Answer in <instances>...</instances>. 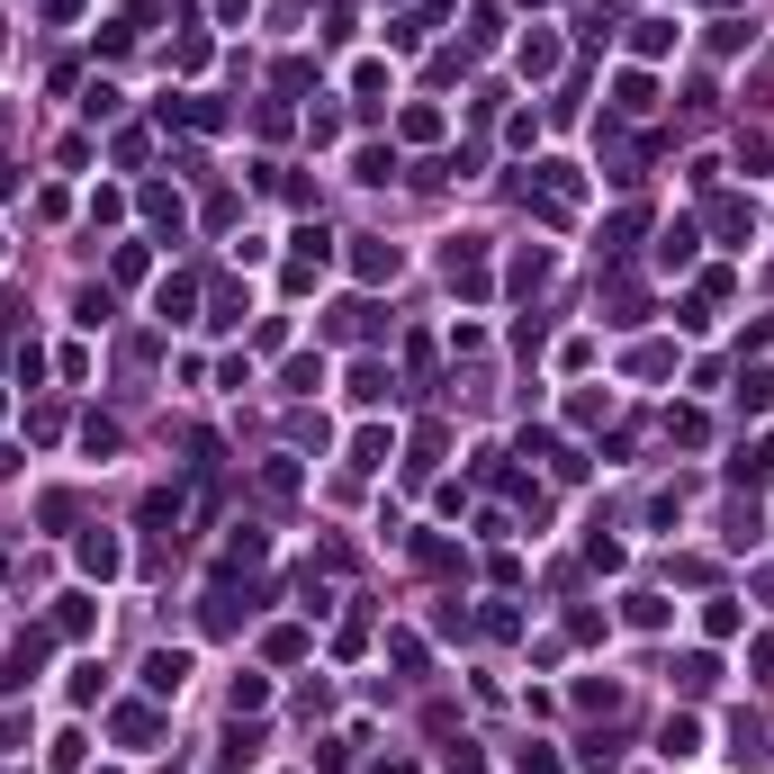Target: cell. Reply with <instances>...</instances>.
<instances>
[{
    "label": "cell",
    "mask_w": 774,
    "mask_h": 774,
    "mask_svg": "<svg viewBox=\"0 0 774 774\" xmlns=\"http://www.w3.org/2000/svg\"><path fill=\"white\" fill-rule=\"evenodd\" d=\"M73 558H82V577H117V568H126V540H117V532H82Z\"/></svg>",
    "instance_id": "6"
},
{
    "label": "cell",
    "mask_w": 774,
    "mask_h": 774,
    "mask_svg": "<svg viewBox=\"0 0 774 774\" xmlns=\"http://www.w3.org/2000/svg\"><path fill=\"white\" fill-rule=\"evenodd\" d=\"M658 756H667V765H693V756H702V721H693V712H675V721L658 730Z\"/></svg>",
    "instance_id": "12"
},
{
    "label": "cell",
    "mask_w": 774,
    "mask_h": 774,
    "mask_svg": "<svg viewBox=\"0 0 774 774\" xmlns=\"http://www.w3.org/2000/svg\"><path fill=\"white\" fill-rule=\"evenodd\" d=\"M388 388H396V379H388L379 361H351V405H379Z\"/></svg>",
    "instance_id": "24"
},
{
    "label": "cell",
    "mask_w": 774,
    "mask_h": 774,
    "mask_svg": "<svg viewBox=\"0 0 774 774\" xmlns=\"http://www.w3.org/2000/svg\"><path fill=\"white\" fill-rule=\"evenodd\" d=\"M414 558H424L433 577H451V568H460V549H451V540H414Z\"/></svg>",
    "instance_id": "37"
},
{
    "label": "cell",
    "mask_w": 774,
    "mask_h": 774,
    "mask_svg": "<svg viewBox=\"0 0 774 774\" xmlns=\"http://www.w3.org/2000/svg\"><path fill=\"white\" fill-rule=\"evenodd\" d=\"M514 73H523V82H549V73H558V37H549V28H532V37L514 45Z\"/></svg>",
    "instance_id": "8"
},
{
    "label": "cell",
    "mask_w": 774,
    "mask_h": 774,
    "mask_svg": "<svg viewBox=\"0 0 774 774\" xmlns=\"http://www.w3.org/2000/svg\"><path fill=\"white\" fill-rule=\"evenodd\" d=\"M45 667V630H28V640H10V658H0V693H28Z\"/></svg>",
    "instance_id": "5"
},
{
    "label": "cell",
    "mask_w": 774,
    "mask_h": 774,
    "mask_svg": "<svg viewBox=\"0 0 774 774\" xmlns=\"http://www.w3.org/2000/svg\"><path fill=\"white\" fill-rule=\"evenodd\" d=\"M675 37H684V28H667V19H640V28H630V54H640V63H658V54H675Z\"/></svg>",
    "instance_id": "18"
},
{
    "label": "cell",
    "mask_w": 774,
    "mask_h": 774,
    "mask_svg": "<svg viewBox=\"0 0 774 774\" xmlns=\"http://www.w3.org/2000/svg\"><path fill=\"white\" fill-rule=\"evenodd\" d=\"M370 774H414V765H405V756H379V765H370Z\"/></svg>",
    "instance_id": "41"
},
{
    "label": "cell",
    "mask_w": 774,
    "mask_h": 774,
    "mask_svg": "<svg viewBox=\"0 0 774 774\" xmlns=\"http://www.w3.org/2000/svg\"><path fill=\"white\" fill-rule=\"evenodd\" d=\"M739 405L765 414V405H774V370H747V379H739Z\"/></svg>",
    "instance_id": "30"
},
{
    "label": "cell",
    "mask_w": 774,
    "mask_h": 774,
    "mask_svg": "<svg viewBox=\"0 0 774 774\" xmlns=\"http://www.w3.org/2000/svg\"><path fill=\"white\" fill-rule=\"evenodd\" d=\"M675 684H684V693H712V684H721V658H712V649H693V658H675Z\"/></svg>",
    "instance_id": "21"
},
{
    "label": "cell",
    "mask_w": 774,
    "mask_h": 774,
    "mask_svg": "<svg viewBox=\"0 0 774 774\" xmlns=\"http://www.w3.org/2000/svg\"><path fill=\"white\" fill-rule=\"evenodd\" d=\"M523 198L540 207V226H568L577 207H586V172L577 163H532V180H523Z\"/></svg>",
    "instance_id": "1"
},
{
    "label": "cell",
    "mask_w": 774,
    "mask_h": 774,
    "mask_svg": "<svg viewBox=\"0 0 774 774\" xmlns=\"http://www.w3.org/2000/svg\"><path fill=\"white\" fill-rule=\"evenodd\" d=\"M91 621H100V603H91V595H63V603H54V630H63V640H82Z\"/></svg>",
    "instance_id": "22"
},
{
    "label": "cell",
    "mask_w": 774,
    "mask_h": 774,
    "mask_svg": "<svg viewBox=\"0 0 774 774\" xmlns=\"http://www.w3.org/2000/svg\"><path fill=\"white\" fill-rule=\"evenodd\" d=\"M532 10H540V0H532Z\"/></svg>",
    "instance_id": "43"
},
{
    "label": "cell",
    "mask_w": 774,
    "mask_h": 774,
    "mask_svg": "<svg viewBox=\"0 0 774 774\" xmlns=\"http://www.w3.org/2000/svg\"><path fill=\"white\" fill-rule=\"evenodd\" d=\"M730 468H739V477H774V433H765V442H756V451H739V460H730Z\"/></svg>",
    "instance_id": "36"
},
{
    "label": "cell",
    "mask_w": 774,
    "mask_h": 774,
    "mask_svg": "<svg viewBox=\"0 0 774 774\" xmlns=\"http://www.w3.org/2000/svg\"><path fill=\"white\" fill-rule=\"evenodd\" d=\"M603 298H612V324H640V316H649V298H640V279H612Z\"/></svg>",
    "instance_id": "28"
},
{
    "label": "cell",
    "mask_w": 774,
    "mask_h": 774,
    "mask_svg": "<svg viewBox=\"0 0 774 774\" xmlns=\"http://www.w3.org/2000/svg\"><path fill=\"white\" fill-rule=\"evenodd\" d=\"M747 675H756V684H774V640H756V649H747Z\"/></svg>",
    "instance_id": "39"
},
{
    "label": "cell",
    "mask_w": 774,
    "mask_h": 774,
    "mask_svg": "<svg viewBox=\"0 0 774 774\" xmlns=\"http://www.w3.org/2000/svg\"><path fill=\"white\" fill-rule=\"evenodd\" d=\"M396 172V145H361V154H351V180H388Z\"/></svg>",
    "instance_id": "29"
},
{
    "label": "cell",
    "mask_w": 774,
    "mask_h": 774,
    "mask_svg": "<svg viewBox=\"0 0 774 774\" xmlns=\"http://www.w3.org/2000/svg\"><path fill=\"white\" fill-rule=\"evenodd\" d=\"M261 496H298V460H270L261 468Z\"/></svg>",
    "instance_id": "35"
},
{
    "label": "cell",
    "mask_w": 774,
    "mask_h": 774,
    "mask_svg": "<svg viewBox=\"0 0 774 774\" xmlns=\"http://www.w3.org/2000/svg\"><path fill=\"white\" fill-rule=\"evenodd\" d=\"M712 235L747 252V244H756V207H747V198H712Z\"/></svg>",
    "instance_id": "9"
},
{
    "label": "cell",
    "mask_w": 774,
    "mask_h": 774,
    "mask_svg": "<svg viewBox=\"0 0 774 774\" xmlns=\"http://www.w3.org/2000/svg\"><path fill=\"white\" fill-rule=\"evenodd\" d=\"M351 100L379 117V109H388V63H351Z\"/></svg>",
    "instance_id": "19"
},
{
    "label": "cell",
    "mask_w": 774,
    "mask_h": 774,
    "mask_svg": "<svg viewBox=\"0 0 774 774\" xmlns=\"http://www.w3.org/2000/svg\"><path fill=\"white\" fill-rule=\"evenodd\" d=\"M702 630H712V640H739V595H702Z\"/></svg>",
    "instance_id": "23"
},
{
    "label": "cell",
    "mask_w": 774,
    "mask_h": 774,
    "mask_svg": "<svg viewBox=\"0 0 774 774\" xmlns=\"http://www.w3.org/2000/svg\"><path fill=\"white\" fill-rule=\"evenodd\" d=\"M279 388H289V396H316V388H324V361H316V351H298V361L279 370Z\"/></svg>",
    "instance_id": "25"
},
{
    "label": "cell",
    "mask_w": 774,
    "mask_h": 774,
    "mask_svg": "<svg viewBox=\"0 0 774 774\" xmlns=\"http://www.w3.org/2000/svg\"><path fill=\"white\" fill-rule=\"evenodd\" d=\"M693 252H702V226H693V217H675V226L658 235V270H693Z\"/></svg>",
    "instance_id": "11"
},
{
    "label": "cell",
    "mask_w": 774,
    "mask_h": 774,
    "mask_svg": "<svg viewBox=\"0 0 774 774\" xmlns=\"http://www.w3.org/2000/svg\"><path fill=\"white\" fill-rule=\"evenodd\" d=\"M396 126H405V145H433V135H442V109H433V100H414Z\"/></svg>",
    "instance_id": "27"
},
{
    "label": "cell",
    "mask_w": 774,
    "mask_h": 774,
    "mask_svg": "<svg viewBox=\"0 0 774 774\" xmlns=\"http://www.w3.org/2000/svg\"><path fill=\"white\" fill-rule=\"evenodd\" d=\"M370 324H379V307H370V298H342V307L324 316V333H342V342H361Z\"/></svg>",
    "instance_id": "16"
},
{
    "label": "cell",
    "mask_w": 774,
    "mask_h": 774,
    "mask_svg": "<svg viewBox=\"0 0 774 774\" xmlns=\"http://www.w3.org/2000/svg\"><path fill=\"white\" fill-rule=\"evenodd\" d=\"M109 739H117V747H154V739H163V712H154V702H117V712H109Z\"/></svg>",
    "instance_id": "3"
},
{
    "label": "cell",
    "mask_w": 774,
    "mask_h": 774,
    "mask_svg": "<svg viewBox=\"0 0 774 774\" xmlns=\"http://www.w3.org/2000/svg\"><path fill=\"white\" fill-rule=\"evenodd\" d=\"M261 702H270V675H235V721L261 712Z\"/></svg>",
    "instance_id": "34"
},
{
    "label": "cell",
    "mask_w": 774,
    "mask_h": 774,
    "mask_svg": "<svg viewBox=\"0 0 774 774\" xmlns=\"http://www.w3.org/2000/svg\"><path fill=\"white\" fill-rule=\"evenodd\" d=\"M523 451H532V460H549V477H586V460L558 442V433H523Z\"/></svg>",
    "instance_id": "14"
},
{
    "label": "cell",
    "mask_w": 774,
    "mask_h": 774,
    "mask_svg": "<svg viewBox=\"0 0 774 774\" xmlns=\"http://www.w3.org/2000/svg\"><path fill=\"white\" fill-rule=\"evenodd\" d=\"M514 765H523V774H558V756H549V747H523Z\"/></svg>",
    "instance_id": "40"
},
{
    "label": "cell",
    "mask_w": 774,
    "mask_h": 774,
    "mask_svg": "<svg viewBox=\"0 0 774 774\" xmlns=\"http://www.w3.org/2000/svg\"><path fill=\"white\" fill-rule=\"evenodd\" d=\"M189 307H198V279H189V270H172L163 289H154V316H163V324H189Z\"/></svg>",
    "instance_id": "13"
},
{
    "label": "cell",
    "mask_w": 774,
    "mask_h": 774,
    "mask_svg": "<svg viewBox=\"0 0 774 774\" xmlns=\"http://www.w3.org/2000/svg\"><path fill=\"white\" fill-rule=\"evenodd\" d=\"M621 621L630 630H667V595H621Z\"/></svg>",
    "instance_id": "26"
},
{
    "label": "cell",
    "mask_w": 774,
    "mask_h": 774,
    "mask_svg": "<svg viewBox=\"0 0 774 774\" xmlns=\"http://www.w3.org/2000/svg\"><path fill=\"white\" fill-rule=\"evenodd\" d=\"M261 558H270V540H261V532H235V540H226V558H217V577H235V568H261Z\"/></svg>",
    "instance_id": "20"
},
{
    "label": "cell",
    "mask_w": 774,
    "mask_h": 774,
    "mask_svg": "<svg viewBox=\"0 0 774 774\" xmlns=\"http://www.w3.org/2000/svg\"><path fill=\"white\" fill-rule=\"evenodd\" d=\"M477 630H486V640H514L523 612H514V603H486V612H477Z\"/></svg>",
    "instance_id": "32"
},
{
    "label": "cell",
    "mask_w": 774,
    "mask_h": 774,
    "mask_svg": "<svg viewBox=\"0 0 774 774\" xmlns=\"http://www.w3.org/2000/svg\"><path fill=\"white\" fill-rule=\"evenodd\" d=\"M82 451H91V460H109V451H117V424H100V414H91V424H82Z\"/></svg>",
    "instance_id": "38"
},
{
    "label": "cell",
    "mask_w": 774,
    "mask_h": 774,
    "mask_svg": "<svg viewBox=\"0 0 774 774\" xmlns=\"http://www.w3.org/2000/svg\"><path fill=\"white\" fill-rule=\"evenodd\" d=\"M217 10H226V19H244V10H252V0H217Z\"/></svg>",
    "instance_id": "42"
},
{
    "label": "cell",
    "mask_w": 774,
    "mask_h": 774,
    "mask_svg": "<svg viewBox=\"0 0 774 774\" xmlns=\"http://www.w3.org/2000/svg\"><path fill=\"white\" fill-rule=\"evenodd\" d=\"M180 684H189V649H154V658H145V693H154V702H172Z\"/></svg>",
    "instance_id": "7"
},
{
    "label": "cell",
    "mask_w": 774,
    "mask_h": 774,
    "mask_svg": "<svg viewBox=\"0 0 774 774\" xmlns=\"http://www.w3.org/2000/svg\"><path fill=\"white\" fill-rule=\"evenodd\" d=\"M667 433H675V442H702V433H712V414H702V405H675Z\"/></svg>",
    "instance_id": "31"
},
{
    "label": "cell",
    "mask_w": 774,
    "mask_h": 774,
    "mask_svg": "<svg viewBox=\"0 0 774 774\" xmlns=\"http://www.w3.org/2000/svg\"><path fill=\"white\" fill-rule=\"evenodd\" d=\"M388 460H396V433H379V424L351 433V468H388Z\"/></svg>",
    "instance_id": "17"
},
{
    "label": "cell",
    "mask_w": 774,
    "mask_h": 774,
    "mask_svg": "<svg viewBox=\"0 0 774 774\" xmlns=\"http://www.w3.org/2000/svg\"><path fill=\"white\" fill-rule=\"evenodd\" d=\"M442 270H451V289H460V298H486V289H496V279H486V235H451Z\"/></svg>",
    "instance_id": "2"
},
{
    "label": "cell",
    "mask_w": 774,
    "mask_h": 774,
    "mask_svg": "<svg viewBox=\"0 0 774 774\" xmlns=\"http://www.w3.org/2000/svg\"><path fill=\"white\" fill-rule=\"evenodd\" d=\"M612 109H621V117H649V109H658V82H649V73H621V82H612Z\"/></svg>",
    "instance_id": "15"
},
{
    "label": "cell",
    "mask_w": 774,
    "mask_h": 774,
    "mask_svg": "<svg viewBox=\"0 0 774 774\" xmlns=\"http://www.w3.org/2000/svg\"><path fill=\"white\" fill-rule=\"evenodd\" d=\"M145 217H154L163 235H180V198H172V189H145Z\"/></svg>",
    "instance_id": "33"
},
{
    "label": "cell",
    "mask_w": 774,
    "mask_h": 774,
    "mask_svg": "<svg viewBox=\"0 0 774 774\" xmlns=\"http://www.w3.org/2000/svg\"><path fill=\"white\" fill-rule=\"evenodd\" d=\"M396 270H405V252H396V244H379V235L351 244V279H361V289H379V279H396Z\"/></svg>",
    "instance_id": "4"
},
{
    "label": "cell",
    "mask_w": 774,
    "mask_h": 774,
    "mask_svg": "<svg viewBox=\"0 0 774 774\" xmlns=\"http://www.w3.org/2000/svg\"><path fill=\"white\" fill-rule=\"evenodd\" d=\"M549 270H558V261H549V244H523V252H514V270H505V289H514V298H532V289H549Z\"/></svg>",
    "instance_id": "10"
}]
</instances>
